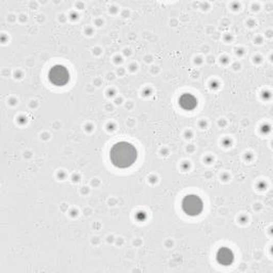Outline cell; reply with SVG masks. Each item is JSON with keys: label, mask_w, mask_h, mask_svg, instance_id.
<instances>
[{"label": "cell", "mask_w": 273, "mask_h": 273, "mask_svg": "<svg viewBox=\"0 0 273 273\" xmlns=\"http://www.w3.org/2000/svg\"><path fill=\"white\" fill-rule=\"evenodd\" d=\"M196 105V101L195 98L191 95H184L181 96L180 98V106L184 108V109H192L194 108Z\"/></svg>", "instance_id": "cell-5"}, {"label": "cell", "mask_w": 273, "mask_h": 273, "mask_svg": "<svg viewBox=\"0 0 273 273\" xmlns=\"http://www.w3.org/2000/svg\"><path fill=\"white\" fill-rule=\"evenodd\" d=\"M233 254L229 249H222L219 251L218 255H217V259L218 262L222 265H229L233 262Z\"/></svg>", "instance_id": "cell-4"}, {"label": "cell", "mask_w": 273, "mask_h": 273, "mask_svg": "<svg viewBox=\"0 0 273 273\" xmlns=\"http://www.w3.org/2000/svg\"><path fill=\"white\" fill-rule=\"evenodd\" d=\"M49 80H51L56 85H63L70 79L69 71L62 65L54 66L51 72H49Z\"/></svg>", "instance_id": "cell-3"}, {"label": "cell", "mask_w": 273, "mask_h": 273, "mask_svg": "<svg viewBox=\"0 0 273 273\" xmlns=\"http://www.w3.org/2000/svg\"><path fill=\"white\" fill-rule=\"evenodd\" d=\"M183 209L186 214L190 216L198 215L203 209V203L200 197L196 195H188L184 198L183 201Z\"/></svg>", "instance_id": "cell-2"}, {"label": "cell", "mask_w": 273, "mask_h": 273, "mask_svg": "<svg viewBox=\"0 0 273 273\" xmlns=\"http://www.w3.org/2000/svg\"><path fill=\"white\" fill-rule=\"evenodd\" d=\"M138 157L135 147L128 142H119L110 151V159L117 168L125 169L134 164Z\"/></svg>", "instance_id": "cell-1"}]
</instances>
